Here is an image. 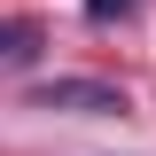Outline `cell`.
Returning a JSON list of instances; mask_svg holds the SVG:
<instances>
[{"label":"cell","instance_id":"obj_3","mask_svg":"<svg viewBox=\"0 0 156 156\" xmlns=\"http://www.w3.org/2000/svg\"><path fill=\"white\" fill-rule=\"evenodd\" d=\"M140 0H86V23H117V16H133Z\"/></svg>","mask_w":156,"mask_h":156},{"label":"cell","instance_id":"obj_1","mask_svg":"<svg viewBox=\"0 0 156 156\" xmlns=\"http://www.w3.org/2000/svg\"><path fill=\"white\" fill-rule=\"evenodd\" d=\"M31 109H62V117H125V94L109 78H47L31 86Z\"/></svg>","mask_w":156,"mask_h":156},{"label":"cell","instance_id":"obj_2","mask_svg":"<svg viewBox=\"0 0 156 156\" xmlns=\"http://www.w3.org/2000/svg\"><path fill=\"white\" fill-rule=\"evenodd\" d=\"M39 47H47V23L39 16H0V70H23Z\"/></svg>","mask_w":156,"mask_h":156}]
</instances>
